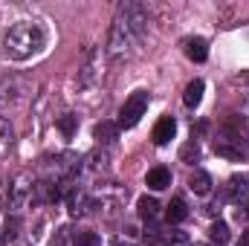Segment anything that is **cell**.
<instances>
[{
    "label": "cell",
    "mask_w": 249,
    "mask_h": 246,
    "mask_svg": "<svg viewBox=\"0 0 249 246\" xmlns=\"http://www.w3.org/2000/svg\"><path fill=\"white\" fill-rule=\"evenodd\" d=\"M174 133H177V122H174V116H162L157 127H154V142L157 145H168L171 139H174Z\"/></svg>",
    "instance_id": "ba28073f"
},
{
    "label": "cell",
    "mask_w": 249,
    "mask_h": 246,
    "mask_svg": "<svg viewBox=\"0 0 249 246\" xmlns=\"http://www.w3.org/2000/svg\"><path fill=\"white\" fill-rule=\"evenodd\" d=\"M44 47H47V32L41 29V23H32V20H20L3 35V53L12 61H29Z\"/></svg>",
    "instance_id": "7a4b0ae2"
},
{
    "label": "cell",
    "mask_w": 249,
    "mask_h": 246,
    "mask_svg": "<svg viewBox=\"0 0 249 246\" xmlns=\"http://www.w3.org/2000/svg\"><path fill=\"white\" fill-rule=\"evenodd\" d=\"M18 229H20V217H9V220H6L3 241H15V238H18Z\"/></svg>",
    "instance_id": "7402d4cb"
},
{
    "label": "cell",
    "mask_w": 249,
    "mask_h": 246,
    "mask_svg": "<svg viewBox=\"0 0 249 246\" xmlns=\"http://www.w3.org/2000/svg\"><path fill=\"white\" fill-rule=\"evenodd\" d=\"M75 127H78V116H75V113H64V116H58V130H61L67 139L75 136Z\"/></svg>",
    "instance_id": "d6986e66"
},
{
    "label": "cell",
    "mask_w": 249,
    "mask_h": 246,
    "mask_svg": "<svg viewBox=\"0 0 249 246\" xmlns=\"http://www.w3.org/2000/svg\"><path fill=\"white\" fill-rule=\"evenodd\" d=\"M72 246H102L96 232H75L72 235Z\"/></svg>",
    "instance_id": "44dd1931"
},
{
    "label": "cell",
    "mask_w": 249,
    "mask_h": 246,
    "mask_svg": "<svg viewBox=\"0 0 249 246\" xmlns=\"http://www.w3.org/2000/svg\"><path fill=\"white\" fill-rule=\"evenodd\" d=\"M186 55L191 61H206V55H209V44L203 41V38H191L186 44Z\"/></svg>",
    "instance_id": "9a60e30c"
},
{
    "label": "cell",
    "mask_w": 249,
    "mask_h": 246,
    "mask_svg": "<svg viewBox=\"0 0 249 246\" xmlns=\"http://www.w3.org/2000/svg\"><path fill=\"white\" fill-rule=\"evenodd\" d=\"M194 246H206V244H194Z\"/></svg>",
    "instance_id": "cb8c5ba5"
},
{
    "label": "cell",
    "mask_w": 249,
    "mask_h": 246,
    "mask_svg": "<svg viewBox=\"0 0 249 246\" xmlns=\"http://www.w3.org/2000/svg\"><path fill=\"white\" fill-rule=\"evenodd\" d=\"M157 246H191V241H188L186 232H162Z\"/></svg>",
    "instance_id": "ac0fdd59"
},
{
    "label": "cell",
    "mask_w": 249,
    "mask_h": 246,
    "mask_svg": "<svg viewBox=\"0 0 249 246\" xmlns=\"http://www.w3.org/2000/svg\"><path fill=\"white\" fill-rule=\"evenodd\" d=\"M188 188H191L194 194H200V197H203V194H209V191H212V177H209L203 168H194V171H191V177H188Z\"/></svg>",
    "instance_id": "7c38bea8"
},
{
    "label": "cell",
    "mask_w": 249,
    "mask_h": 246,
    "mask_svg": "<svg viewBox=\"0 0 249 246\" xmlns=\"http://www.w3.org/2000/svg\"><path fill=\"white\" fill-rule=\"evenodd\" d=\"M145 32H148V15L139 3H124L110 26V35H107V58L113 64H124L130 61L136 53H139V44L145 41Z\"/></svg>",
    "instance_id": "6da1fadb"
},
{
    "label": "cell",
    "mask_w": 249,
    "mask_h": 246,
    "mask_svg": "<svg viewBox=\"0 0 249 246\" xmlns=\"http://www.w3.org/2000/svg\"><path fill=\"white\" fill-rule=\"evenodd\" d=\"M12 148H15V130H12V124L0 116V159H6L12 154Z\"/></svg>",
    "instance_id": "5bb4252c"
},
{
    "label": "cell",
    "mask_w": 249,
    "mask_h": 246,
    "mask_svg": "<svg viewBox=\"0 0 249 246\" xmlns=\"http://www.w3.org/2000/svg\"><path fill=\"white\" fill-rule=\"evenodd\" d=\"M238 246H249V232H244V235H241V241H238Z\"/></svg>",
    "instance_id": "603a6c76"
},
{
    "label": "cell",
    "mask_w": 249,
    "mask_h": 246,
    "mask_svg": "<svg viewBox=\"0 0 249 246\" xmlns=\"http://www.w3.org/2000/svg\"><path fill=\"white\" fill-rule=\"evenodd\" d=\"M186 217H188L186 200H183V197H174V200L165 206V220H168V223H183Z\"/></svg>",
    "instance_id": "4fadbf2b"
},
{
    "label": "cell",
    "mask_w": 249,
    "mask_h": 246,
    "mask_svg": "<svg viewBox=\"0 0 249 246\" xmlns=\"http://www.w3.org/2000/svg\"><path fill=\"white\" fill-rule=\"evenodd\" d=\"M35 200V180H32V174H18L12 185H9V206L15 209V211H20L23 206H29Z\"/></svg>",
    "instance_id": "5b68a950"
},
{
    "label": "cell",
    "mask_w": 249,
    "mask_h": 246,
    "mask_svg": "<svg viewBox=\"0 0 249 246\" xmlns=\"http://www.w3.org/2000/svg\"><path fill=\"white\" fill-rule=\"evenodd\" d=\"M145 183H148V188H154V191H162V188H168V185H171V171H168V168H162V165H157V168H151V171H148Z\"/></svg>",
    "instance_id": "30bf717a"
},
{
    "label": "cell",
    "mask_w": 249,
    "mask_h": 246,
    "mask_svg": "<svg viewBox=\"0 0 249 246\" xmlns=\"http://www.w3.org/2000/svg\"><path fill=\"white\" fill-rule=\"evenodd\" d=\"M209 238L214 241L217 246H223L229 241V226L223 223V220H217V223H212V229H209Z\"/></svg>",
    "instance_id": "ffe728a7"
},
{
    "label": "cell",
    "mask_w": 249,
    "mask_h": 246,
    "mask_svg": "<svg viewBox=\"0 0 249 246\" xmlns=\"http://www.w3.org/2000/svg\"><path fill=\"white\" fill-rule=\"evenodd\" d=\"M203 87H206V84H203L200 78H194V81L188 84V87H186V96H183L186 107H197V105H200V99H203Z\"/></svg>",
    "instance_id": "2e32d148"
},
{
    "label": "cell",
    "mask_w": 249,
    "mask_h": 246,
    "mask_svg": "<svg viewBox=\"0 0 249 246\" xmlns=\"http://www.w3.org/2000/svg\"><path fill=\"white\" fill-rule=\"evenodd\" d=\"M32 96V84L20 75L0 78V107H20Z\"/></svg>",
    "instance_id": "277c9868"
},
{
    "label": "cell",
    "mask_w": 249,
    "mask_h": 246,
    "mask_svg": "<svg viewBox=\"0 0 249 246\" xmlns=\"http://www.w3.org/2000/svg\"><path fill=\"white\" fill-rule=\"evenodd\" d=\"M136 211H139V217L145 220V223H154L157 217H160V203L154 200V197H139V203H136Z\"/></svg>",
    "instance_id": "8fae6325"
},
{
    "label": "cell",
    "mask_w": 249,
    "mask_h": 246,
    "mask_svg": "<svg viewBox=\"0 0 249 246\" xmlns=\"http://www.w3.org/2000/svg\"><path fill=\"white\" fill-rule=\"evenodd\" d=\"M67 206H70V214H72V217H84V214H90V211L96 209V203H93L84 191H72V194L67 197Z\"/></svg>",
    "instance_id": "52a82bcc"
},
{
    "label": "cell",
    "mask_w": 249,
    "mask_h": 246,
    "mask_svg": "<svg viewBox=\"0 0 249 246\" xmlns=\"http://www.w3.org/2000/svg\"><path fill=\"white\" fill-rule=\"evenodd\" d=\"M145 110H148V93L136 90L133 96L124 99L122 110H119V127H136L139 119L145 116Z\"/></svg>",
    "instance_id": "8992f818"
},
{
    "label": "cell",
    "mask_w": 249,
    "mask_h": 246,
    "mask_svg": "<svg viewBox=\"0 0 249 246\" xmlns=\"http://www.w3.org/2000/svg\"><path fill=\"white\" fill-rule=\"evenodd\" d=\"M241 127H244V124L232 122L229 127H223V130L217 133V139H214L217 157H226V159H247L249 157V130L241 133Z\"/></svg>",
    "instance_id": "3957f363"
},
{
    "label": "cell",
    "mask_w": 249,
    "mask_h": 246,
    "mask_svg": "<svg viewBox=\"0 0 249 246\" xmlns=\"http://www.w3.org/2000/svg\"><path fill=\"white\" fill-rule=\"evenodd\" d=\"M116 136H119V124H113V122H99L93 127V139L99 145H113Z\"/></svg>",
    "instance_id": "9c48e42d"
},
{
    "label": "cell",
    "mask_w": 249,
    "mask_h": 246,
    "mask_svg": "<svg viewBox=\"0 0 249 246\" xmlns=\"http://www.w3.org/2000/svg\"><path fill=\"white\" fill-rule=\"evenodd\" d=\"M229 191H232V200H235V203H244L249 197V183L244 177H232V180H229Z\"/></svg>",
    "instance_id": "e0dca14e"
}]
</instances>
